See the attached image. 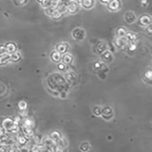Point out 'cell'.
I'll use <instances>...</instances> for the list:
<instances>
[{
  "label": "cell",
  "instance_id": "obj_1",
  "mask_svg": "<svg viewBox=\"0 0 152 152\" xmlns=\"http://www.w3.org/2000/svg\"><path fill=\"white\" fill-rule=\"evenodd\" d=\"M5 48L6 52H7L8 54H12L13 53L15 52L17 48L16 44L11 42L6 44Z\"/></svg>",
  "mask_w": 152,
  "mask_h": 152
},
{
  "label": "cell",
  "instance_id": "obj_2",
  "mask_svg": "<svg viewBox=\"0 0 152 152\" xmlns=\"http://www.w3.org/2000/svg\"><path fill=\"white\" fill-rule=\"evenodd\" d=\"M109 7L112 10H116L118 9L120 5L119 0H112L109 3Z\"/></svg>",
  "mask_w": 152,
  "mask_h": 152
},
{
  "label": "cell",
  "instance_id": "obj_3",
  "mask_svg": "<svg viewBox=\"0 0 152 152\" xmlns=\"http://www.w3.org/2000/svg\"><path fill=\"white\" fill-rule=\"evenodd\" d=\"M10 60V56L9 54H5L0 56V65H4Z\"/></svg>",
  "mask_w": 152,
  "mask_h": 152
},
{
  "label": "cell",
  "instance_id": "obj_4",
  "mask_svg": "<svg viewBox=\"0 0 152 152\" xmlns=\"http://www.w3.org/2000/svg\"><path fill=\"white\" fill-rule=\"evenodd\" d=\"M20 55L19 53H13L11 55V56H10V60L14 62L18 61L20 60Z\"/></svg>",
  "mask_w": 152,
  "mask_h": 152
},
{
  "label": "cell",
  "instance_id": "obj_5",
  "mask_svg": "<svg viewBox=\"0 0 152 152\" xmlns=\"http://www.w3.org/2000/svg\"><path fill=\"white\" fill-rule=\"evenodd\" d=\"M81 2H82V5L84 7L87 8L91 7L92 5V0H82Z\"/></svg>",
  "mask_w": 152,
  "mask_h": 152
},
{
  "label": "cell",
  "instance_id": "obj_6",
  "mask_svg": "<svg viewBox=\"0 0 152 152\" xmlns=\"http://www.w3.org/2000/svg\"><path fill=\"white\" fill-rule=\"evenodd\" d=\"M70 12H74L77 9V6L75 3H71L67 7V8Z\"/></svg>",
  "mask_w": 152,
  "mask_h": 152
},
{
  "label": "cell",
  "instance_id": "obj_7",
  "mask_svg": "<svg viewBox=\"0 0 152 152\" xmlns=\"http://www.w3.org/2000/svg\"><path fill=\"white\" fill-rule=\"evenodd\" d=\"M51 57H52L53 60H59V59H60V54H59L57 52H54L51 54Z\"/></svg>",
  "mask_w": 152,
  "mask_h": 152
},
{
  "label": "cell",
  "instance_id": "obj_8",
  "mask_svg": "<svg viewBox=\"0 0 152 152\" xmlns=\"http://www.w3.org/2000/svg\"><path fill=\"white\" fill-rule=\"evenodd\" d=\"M61 12H60V11H54L53 12V15L54 17V18H60V17L61 16Z\"/></svg>",
  "mask_w": 152,
  "mask_h": 152
},
{
  "label": "cell",
  "instance_id": "obj_9",
  "mask_svg": "<svg viewBox=\"0 0 152 152\" xmlns=\"http://www.w3.org/2000/svg\"><path fill=\"white\" fill-rule=\"evenodd\" d=\"M6 52L5 46L3 45L0 46V54H3Z\"/></svg>",
  "mask_w": 152,
  "mask_h": 152
},
{
  "label": "cell",
  "instance_id": "obj_10",
  "mask_svg": "<svg viewBox=\"0 0 152 152\" xmlns=\"http://www.w3.org/2000/svg\"><path fill=\"white\" fill-rule=\"evenodd\" d=\"M101 1H103V2H108V1H109L110 0H101Z\"/></svg>",
  "mask_w": 152,
  "mask_h": 152
},
{
  "label": "cell",
  "instance_id": "obj_11",
  "mask_svg": "<svg viewBox=\"0 0 152 152\" xmlns=\"http://www.w3.org/2000/svg\"><path fill=\"white\" fill-rule=\"evenodd\" d=\"M82 0H77V2H82Z\"/></svg>",
  "mask_w": 152,
  "mask_h": 152
},
{
  "label": "cell",
  "instance_id": "obj_12",
  "mask_svg": "<svg viewBox=\"0 0 152 152\" xmlns=\"http://www.w3.org/2000/svg\"><path fill=\"white\" fill-rule=\"evenodd\" d=\"M70 1H71V2H72V1H74L75 0H70Z\"/></svg>",
  "mask_w": 152,
  "mask_h": 152
}]
</instances>
